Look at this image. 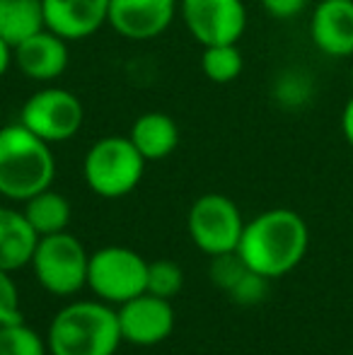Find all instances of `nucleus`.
Instances as JSON below:
<instances>
[{
	"label": "nucleus",
	"instance_id": "f257e3e1",
	"mask_svg": "<svg viewBox=\"0 0 353 355\" xmlns=\"http://www.w3.org/2000/svg\"><path fill=\"white\" fill-rule=\"evenodd\" d=\"M310 247V230L302 215L291 208H271L245 223L237 254L250 271L281 278L298 268Z\"/></svg>",
	"mask_w": 353,
	"mask_h": 355
},
{
	"label": "nucleus",
	"instance_id": "f03ea898",
	"mask_svg": "<svg viewBox=\"0 0 353 355\" xmlns=\"http://www.w3.org/2000/svg\"><path fill=\"white\" fill-rule=\"evenodd\" d=\"M56 177V157L46 141L19 121L0 126V196L24 203Z\"/></svg>",
	"mask_w": 353,
	"mask_h": 355
},
{
	"label": "nucleus",
	"instance_id": "7ed1b4c3",
	"mask_svg": "<svg viewBox=\"0 0 353 355\" xmlns=\"http://www.w3.org/2000/svg\"><path fill=\"white\" fill-rule=\"evenodd\" d=\"M51 355H114L123 343L114 304L71 302L58 309L46 334Z\"/></svg>",
	"mask_w": 353,
	"mask_h": 355
},
{
	"label": "nucleus",
	"instance_id": "20e7f679",
	"mask_svg": "<svg viewBox=\"0 0 353 355\" xmlns=\"http://www.w3.org/2000/svg\"><path fill=\"white\" fill-rule=\"evenodd\" d=\"M146 157L128 136H104L83 157V179L102 198H123L141 184Z\"/></svg>",
	"mask_w": 353,
	"mask_h": 355
},
{
	"label": "nucleus",
	"instance_id": "39448f33",
	"mask_svg": "<svg viewBox=\"0 0 353 355\" xmlns=\"http://www.w3.org/2000/svg\"><path fill=\"white\" fill-rule=\"evenodd\" d=\"M29 266L34 268V276L46 293L56 297H71L87 285L89 254L80 239L66 230L39 237Z\"/></svg>",
	"mask_w": 353,
	"mask_h": 355
},
{
	"label": "nucleus",
	"instance_id": "423d86ee",
	"mask_svg": "<svg viewBox=\"0 0 353 355\" xmlns=\"http://www.w3.org/2000/svg\"><path fill=\"white\" fill-rule=\"evenodd\" d=\"M17 121L49 145H58L80 133L85 123V107L76 92L46 85L24 99Z\"/></svg>",
	"mask_w": 353,
	"mask_h": 355
},
{
	"label": "nucleus",
	"instance_id": "0eeeda50",
	"mask_svg": "<svg viewBox=\"0 0 353 355\" xmlns=\"http://www.w3.org/2000/svg\"><path fill=\"white\" fill-rule=\"evenodd\" d=\"M148 261L128 247H102L89 254L87 288L107 304H121L146 293Z\"/></svg>",
	"mask_w": 353,
	"mask_h": 355
},
{
	"label": "nucleus",
	"instance_id": "6e6552de",
	"mask_svg": "<svg viewBox=\"0 0 353 355\" xmlns=\"http://www.w3.org/2000/svg\"><path fill=\"white\" fill-rule=\"evenodd\" d=\"M189 237L208 257L237 252L245 220L232 198L223 193H203L189 208Z\"/></svg>",
	"mask_w": 353,
	"mask_h": 355
},
{
	"label": "nucleus",
	"instance_id": "1a4fd4ad",
	"mask_svg": "<svg viewBox=\"0 0 353 355\" xmlns=\"http://www.w3.org/2000/svg\"><path fill=\"white\" fill-rule=\"evenodd\" d=\"M179 17L201 46L237 44L247 29L245 0H179Z\"/></svg>",
	"mask_w": 353,
	"mask_h": 355
},
{
	"label": "nucleus",
	"instance_id": "9d476101",
	"mask_svg": "<svg viewBox=\"0 0 353 355\" xmlns=\"http://www.w3.org/2000/svg\"><path fill=\"white\" fill-rule=\"evenodd\" d=\"M117 317L123 341L141 348L157 346L175 329L172 300L157 297L150 293H141L126 302L117 304Z\"/></svg>",
	"mask_w": 353,
	"mask_h": 355
},
{
	"label": "nucleus",
	"instance_id": "9b49d317",
	"mask_svg": "<svg viewBox=\"0 0 353 355\" xmlns=\"http://www.w3.org/2000/svg\"><path fill=\"white\" fill-rule=\"evenodd\" d=\"M179 0H109L107 24L128 42H150L170 29Z\"/></svg>",
	"mask_w": 353,
	"mask_h": 355
},
{
	"label": "nucleus",
	"instance_id": "f8f14e48",
	"mask_svg": "<svg viewBox=\"0 0 353 355\" xmlns=\"http://www.w3.org/2000/svg\"><path fill=\"white\" fill-rule=\"evenodd\" d=\"M12 63L27 80L49 85L61 78L71 63L68 42L44 27L12 49Z\"/></svg>",
	"mask_w": 353,
	"mask_h": 355
},
{
	"label": "nucleus",
	"instance_id": "ddd939ff",
	"mask_svg": "<svg viewBox=\"0 0 353 355\" xmlns=\"http://www.w3.org/2000/svg\"><path fill=\"white\" fill-rule=\"evenodd\" d=\"M310 39L329 58L353 56V0H317L310 17Z\"/></svg>",
	"mask_w": 353,
	"mask_h": 355
},
{
	"label": "nucleus",
	"instance_id": "4468645a",
	"mask_svg": "<svg viewBox=\"0 0 353 355\" xmlns=\"http://www.w3.org/2000/svg\"><path fill=\"white\" fill-rule=\"evenodd\" d=\"M46 29L66 42H83L107 24L109 0H42Z\"/></svg>",
	"mask_w": 353,
	"mask_h": 355
},
{
	"label": "nucleus",
	"instance_id": "2eb2a0df",
	"mask_svg": "<svg viewBox=\"0 0 353 355\" xmlns=\"http://www.w3.org/2000/svg\"><path fill=\"white\" fill-rule=\"evenodd\" d=\"M39 234L22 211L0 206V271H19L29 266Z\"/></svg>",
	"mask_w": 353,
	"mask_h": 355
},
{
	"label": "nucleus",
	"instance_id": "dca6fc26",
	"mask_svg": "<svg viewBox=\"0 0 353 355\" xmlns=\"http://www.w3.org/2000/svg\"><path fill=\"white\" fill-rule=\"evenodd\" d=\"M128 138L138 148V153L146 157V162H160L177 150L179 126L170 114L146 112L133 121Z\"/></svg>",
	"mask_w": 353,
	"mask_h": 355
},
{
	"label": "nucleus",
	"instance_id": "f3484780",
	"mask_svg": "<svg viewBox=\"0 0 353 355\" xmlns=\"http://www.w3.org/2000/svg\"><path fill=\"white\" fill-rule=\"evenodd\" d=\"M22 213L39 237L66 232L68 225H71V215H73L68 198L63 196V193L53 191V189H44L37 196L27 198Z\"/></svg>",
	"mask_w": 353,
	"mask_h": 355
},
{
	"label": "nucleus",
	"instance_id": "a211bd4d",
	"mask_svg": "<svg viewBox=\"0 0 353 355\" xmlns=\"http://www.w3.org/2000/svg\"><path fill=\"white\" fill-rule=\"evenodd\" d=\"M44 27L42 0H0V37L12 49Z\"/></svg>",
	"mask_w": 353,
	"mask_h": 355
},
{
	"label": "nucleus",
	"instance_id": "6ab92c4d",
	"mask_svg": "<svg viewBox=\"0 0 353 355\" xmlns=\"http://www.w3.org/2000/svg\"><path fill=\"white\" fill-rule=\"evenodd\" d=\"M245 58L237 44H216V46H203L201 51V73L206 80L216 85L235 83L242 75Z\"/></svg>",
	"mask_w": 353,
	"mask_h": 355
},
{
	"label": "nucleus",
	"instance_id": "aec40b11",
	"mask_svg": "<svg viewBox=\"0 0 353 355\" xmlns=\"http://www.w3.org/2000/svg\"><path fill=\"white\" fill-rule=\"evenodd\" d=\"M0 355H49V343L24 322L0 327Z\"/></svg>",
	"mask_w": 353,
	"mask_h": 355
},
{
	"label": "nucleus",
	"instance_id": "412c9836",
	"mask_svg": "<svg viewBox=\"0 0 353 355\" xmlns=\"http://www.w3.org/2000/svg\"><path fill=\"white\" fill-rule=\"evenodd\" d=\"M184 285V271L177 261L170 259H157V261H148V281L146 293L157 295V297L172 300L179 295Z\"/></svg>",
	"mask_w": 353,
	"mask_h": 355
},
{
	"label": "nucleus",
	"instance_id": "4be33fe9",
	"mask_svg": "<svg viewBox=\"0 0 353 355\" xmlns=\"http://www.w3.org/2000/svg\"><path fill=\"white\" fill-rule=\"evenodd\" d=\"M211 259H213L211 278H213V283H216L221 290H225V293H230V290L237 285V281L250 271L237 252L221 254V257H211Z\"/></svg>",
	"mask_w": 353,
	"mask_h": 355
},
{
	"label": "nucleus",
	"instance_id": "5701e85b",
	"mask_svg": "<svg viewBox=\"0 0 353 355\" xmlns=\"http://www.w3.org/2000/svg\"><path fill=\"white\" fill-rule=\"evenodd\" d=\"M15 322H22L19 290L10 278V271H0V327Z\"/></svg>",
	"mask_w": 353,
	"mask_h": 355
},
{
	"label": "nucleus",
	"instance_id": "b1692460",
	"mask_svg": "<svg viewBox=\"0 0 353 355\" xmlns=\"http://www.w3.org/2000/svg\"><path fill=\"white\" fill-rule=\"evenodd\" d=\"M268 293V278L259 276L255 271H247L230 290V297L237 304H259Z\"/></svg>",
	"mask_w": 353,
	"mask_h": 355
},
{
	"label": "nucleus",
	"instance_id": "393cba45",
	"mask_svg": "<svg viewBox=\"0 0 353 355\" xmlns=\"http://www.w3.org/2000/svg\"><path fill=\"white\" fill-rule=\"evenodd\" d=\"M276 97H278V102L288 104V107L302 104L310 97V83H307V78L300 73H286L276 83Z\"/></svg>",
	"mask_w": 353,
	"mask_h": 355
},
{
	"label": "nucleus",
	"instance_id": "a878e982",
	"mask_svg": "<svg viewBox=\"0 0 353 355\" xmlns=\"http://www.w3.org/2000/svg\"><path fill=\"white\" fill-rule=\"evenodd\" d=\"M261 8L276 19H293L307 8L310 0H259Z\"/></svg>",
	"mask_w": 353,
	"mask_h": 355
},
{
	"label": "nucleus",
	"instance_id": "bb28decb",
	"mask_svg": "<svg viewBox=\"0 0 353 355\" xmlns=\"http://www.w3.org/2000/svg\"><path fill=\"white\" fill-rule=\"evenodd\" d=\"M341 133H344V141L353 150V94L344 104V112H341Z\"/></svg>",
	"mask_w": 353,
	"mask_h": 355
},
{
	"label": "nucleus",
	"instance_id": "cd10ccee",
	"mask_svg": "<svg viewBox=\"0 0 353 355\" xmlns=\"http://www.w3.org/2000/svg\"><path fill=\"white\" fill-rule=\"evenodd\" d=\"M10 66H12V46L0 37V78L10 71Z\"/></svg>",
	"mask_w": 353,
	"mask_h": 355
},
{
	"label": "nucleus",
	"instance_id": "c85d7f7f",
	"mask_svg": "<svg viewBox=\"0 0 353 355\" xmlns=\"http://www.w3.org/2000/svg\"><path fill=\"white\" fill-rule=\"evenodd\" d=\"M351 89H353V66H351Z\"/></svg>",
	"mask_w": 353,
	"mask_h": 355
},
{
	"label": "nucleus",
	"instance_id": "c756f323",
	"mask_svg": "<svg viewBox=\"0 0 353 355\" xmlns=\"http://www.w3.org/2000/svg\"><path fill=\"white\" fill-rule=\"evenodd\" d=\"M351 355H353V353H351Z\"/></svg>",
	"mask_w": 353,
	"mask_h": 355
}]
</instances>
